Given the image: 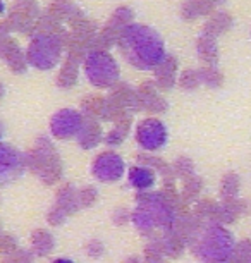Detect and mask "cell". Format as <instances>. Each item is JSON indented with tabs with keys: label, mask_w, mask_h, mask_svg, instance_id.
I'll list each match as a JSON object with an SVG mask.
<instances>
[{
	"label": "cell",
	"mask_w": 251,
	"mask_h": 263,
	"mask_svg": "<svg viewBox=\"0 0 251 263\" xmlns=\"http://www.w3.org/2000/svg\"><path fill=\"white\" fill-rule=\"evenodd\" d=\"M129 24H132V12L129 7H119L115 9V12L112 14L110 21L107 23V26L110 28H115L119 29V31H122L126 26H129Z\"/></svg>",
	"instance_id": "ac0fdd59"
},
{
	"label": "cell",
	"mask_w": 251,
	"mask_h": 263,
	"mask_svg": "<svg viewBox=\"0 0 251 263\" xmlns=\"http://www.w3.org/2000/svg\"><path fill=\"white\" fill-rule=\"evenodd\" d=\"M198 52L200 57L205 61H215L217 59V45H215V36L203 33L198 40Z\"/></svg>",
	"instance_id": "2e32d148"
},
{
	"label": "cell",
	"mask_w": 251,
	"mask_h": 263,
	"mask_svg": "<svg viewBox=\"0 0 251 263\" xmlns=\"http://www.w3.org/2000/svg\"><path fill=\"white\" fill-rule=\"evenodd\" d=\"M214 11V7L205 0H188L183 6V17L184 19H196L205 14H210Z\"/></svg>",
	"instance_id": "5bb4252c"
},
{
	"label": "cell",
	"mask_w": 251,
	"mask_h": 263,
	"mask_svg": "<svg viewBox=\"0 0 251 263\" xmlns=\"http://www.w3.org/2000/svg\"><path fill=\"white\" fill-rule=\"evenodd\" d=\"M78 59L74 57H69L66 66L62 67L61 74H59V84L64 88H69L76 83V78H78Z\"/></svg>",
	"instance_id": "9a60e30c"
},
{
	"label": "cell",
	"mask_w": 251,
	"mask_h": 263,
	"mask_svg": "<svg viewBox=\"0 0 251 263\" xmlns=\"http://www.w3.org/2000/svg\"><path fill=\"white\" fill-rule=\"evenodd\" d=\"M4 12H6V4L0 0V14H4Z\"/></svg>",
	"instance_id": "ffe728a7"
},
{
	"label": "cell",
	"mask_w": 251,
	"mask_h": 263,
	"mask_svg": "<svg viewBox=\"0 0 251 263\" xmlns=\"http://www.w3.org/2000/svg\"><path fill=\"white\" fill-rule=\"evenodd\" d=\"M233 24V17L227 12H215L205 24V33L210 36H217V34L227 31Z\"/></svg>",
	"instance_id": "7c38bea8"
},
{
	"label": "cell",
	"mask_w": 251,
	"mask_h": 263,
	"mask_svg": "<svg viewBox=\"0 0 251 263\" xmlns=\"http://www.w3.org/2000/svg\"><path fill=\"white\" fill-rule=\"evenodd\" d=\"M0 55L7 61L9 67L16 72H23L26 69V57H24L23 50L19 45L12 40H6V42L0 45Z\"/></svg>",
	"instance_id": "9c48e42d"
},
{
	"label": "cell",
	"mask_w": 251,
	"mask_h": 263,
	"mask_svg": "<svg viewBox=\"0 0 251 263\" xmlns=\"http://www.w3.org/2000/svg\"><path fill=\"white\" fill-rule=\"evenodd\" d=\"M85 72L91 84L109 88L119 79V66L107 50H91L85 59Z\"/></svg>",
	"instance_id": "277c9868"
},
{
	"label": "cell",
	"mask_w": 251,
	"mask_h": 263,
	"mask_svg": "<svg viewBox=\"0 0 251 263\" xmlns=\"http://www.w3.org/2000/svg\"><path fill=\"white\" fill-rule=\"evenodd\" d=\"M117 45L121 53L132 67L141 71L157 69L165 61V45L160 34L145 24L132 23L119 34Z\"/></svg>",
	"instance_id": "6da1fadb"
},
{
	"label": "cell",
	"mask_w": 251,
	"mask_h": 263,
	"mask_svg": "<svg viewBox=\"0 0 251 263\" xmlns=\"http://www.w3.org/2000/svg\"><path fill=\"white\" fill-rule=\"evenodd\" d=\"M157 71V81H159L160 86L169 88L172 83H174V71H176V59L174 57H165V61L160 64Z\"/></svg>",
	"instance_id": "4fadbf2b"
},
{
	"label": "cell",
	"mask_w": 251,
	"mask_h": 263,
	"mask_svg": "<svg viewBox=\"0 0 251 263\" xmlns=\"http://www.w3.org/2000/svg\"><path fill=\"white\" fill-rule=\"evenodd\" d=\"M234 251V239L224 227L208 226L200 232L196 253L206 261H225Z\"/></svg>",
	"instance_id": "7a4b0ae2"
},
{
	"label": "cell",
	"mask_w": 251,
	"mask_h": 263,
	"mask_svg": "<svg viewBox=\"0 0 251 263\" xmlns=\"http://www.w3.org/2000/svg\"><path fill=\"white\" fill-rule=\"evenodd\" d=\"M136 141L148 152L160 150L167 143V129L159 119H145L136 127Z\"/></svg>",
	"instance_id": "8992f818"
},
{
	"label": "cell",
	"mask_w": 251,
	"mask_h": 263,
	"mask_svg": "<svg viewBox=\"0 0 251 263\" xmlns=\"http://www.w3.org/2000/svg\"><path fill=\"white\" fill-rule=\"evenodd\" d=\"M64 40L55 34L38 33L34 34L26 50V59L31 66L38 69H52L57 66L62 55Z\"/></svg>",
	"instance_id": "3957f363"
},
{
	"label": "cell",
	"mask_w": 251,
	"mask_h": 263,
	"mask_svg": "<svg viewBox=\"0 0 251 263\" xmlns=\"http://www.w3.org/2000/svg\"><path fill=\"white\" fill-rule=\"evenodd\" d=\"M52 17H55L57 21H74V19L81 17L83 12L80 11V7L76 6L74 2H71V0H53L50 4V7H48V12Z\"/></svg>",
	"instance_id": "30bf717a"
},
{
	"label": "cell",
	"mask_w": 251,
	"mask_h": 263,
	"mask_svg": "<svg viewBox=\"0 0 251 263\" xmlns=\"http://www.w3.org/2000/svg\"><path fill=\"white\" fill-rule=\"evenodd\" d=\"M53 263H74L72 260H67V258H59V260H55Z\"/></svg>",
	"instance_id": "d6986e66"
},
{
	"label": "cell",
	"mask_w": 251,
	"mask_h": 263,
	"mask_svg": "<svg viewBox=\"0 0 251 263\" xmlns=\"http://www.w3.org/2000/svg\"><path fill=\"white\" fill-rule=\"evenodd\" d=\"M0 97H2V88H0Z\"/></svg>",
	"instance_id": "603a6c76"
},
{
	"label": "cell",
	"mask_w": 251,
	"mask_h": 263,
	"mask_svg": "<svg viewBox=\"0 0 251 263\" xmlns=\"http://www.w3.org/2000/svg\"><path fill=\"white\" fill-rule=\"evenodd\" d=\"M26 168V158L19 150L0 143V186L19 179Z\"/></svg>",
	"instance_id": "5b68a950"
},
{
	"label": "cell",
	"mask_w": 251,
	"mask_h": 263,
	"mask_svg": "<svg viewBox=\"0 0 251 263\" xmlns=\"http://www.w3.org/2000/svg\"><path fill=\"white\" fill-rule=\"evenodd\" d=\"M83 122H85V119H83L80 112L72 110V108H64V110H59L55 116L52 117L50 129L55 138L66 140V138H72V136L80 135Z\"/></svg>",
	"instance_id": "ba28073f"
},
{
	"label": "cell",
	"mask_w": 251,
	"mask_h": 263,
	"mask_svg": "<svg viewBox=\"0 0 251 263\" xmlns=\"http://www.w3.org/2000/svg\"><path fill=\"white\" fill-rule=\"evenodd\" d=\"M0 138H2V126H0Z\"/></svg>",
	"instance_id": "7402d4cb"
},
{
	"label": "cell",
	"mask_w": 251,
	"mask_h": 263,
	"mask_svg": "<svg viewBox=\"0 0 251 263\" xmlns=\"http://www.w3.org/2000/svg\"><path fill=\"white\" fill-rule=\"evenodd\" d=\"M34 0H16V4H31Z\"/></svg>",
	"instance_id": "44dd1931"
},
{
	"label": "cell",
	"mask_w": 251,
	"mask_h": 263,
	"mask_svg": "<svg viewBox=\"0 0 251 263\" xmlns=\"http://www.w3.org/2000/svg\"><path fill=\"white\" fill-rule=\"evenodd\" d=\"M129 182L136 190H150L155 184V174L146 167H132L129 171Z\"/></svg>",
	"instance_id": "8fae6325"
},
{
	"label": "cell",
	"mask_w": 251,
	"mask_h": 263,
	"mask_svg": "<svg viewBox=\"0 0 251 263\" xmlns=\"http://www.w3.org/2000/svg\"><path fill=\"white\" fill-rule=\"evenodd\" d=\"M98 138H100V127H98V124L95 121H91V119H86L80 131V141L85 143L86 146H91L93 143L98 141Z\"/></svg>",
	"instance_id": "e0dca14e"
},
{
	"label": "cell",
	"mask_w": 251,
	"mask_h": 263,
	"mask_svg": "<svg viewBox=\"0 0 251 263\" xmlns=\"http://www.w3.org/2000/svg\"><path fill=\"white\" fill-rule=\"evenodd\" d=\"M124 160L114 152H105L96 157L95 163H93V176L98 181L103 182H114L121 179L124 174Z\"/></svg>",
	"instance_id": "52a82bcc"
}]
</instances>
